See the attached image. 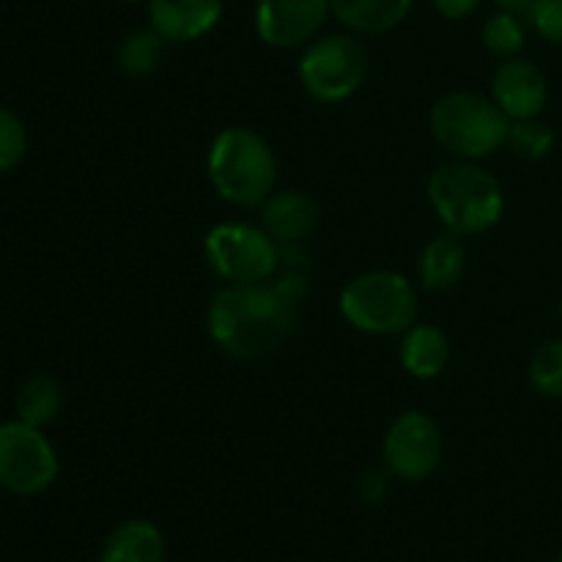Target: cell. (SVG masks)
<instances>
[{
  "mask_svg": "<svg viewBox=\"0 0 562 562\" xmlns=\"http://www.w3.org/2000/svg\"><path fill=\"white\" fill-rule=\"evenodd\" d=\"M329 14V0H256L252 22L267 47L296 49L318 36Z\"/></svg>",
  "mask_w": 562,
  "mask_h": 562,
  "instance_id": "30bf717a",
  "label": "cell"
},
{
  "mask_svg": "<svg viewBox=\"0 0 562 562\" xmlns=\"http://www.w3.org/2000/svg\"><path fill=\"white\" fill-rule=\"evenodd\" d=\"M428 126L450 157L481 162L505 146L510 119L488 93L450 91L434 102Z\"/></svg>",
  "mask_w": 562,
  "mask_h": 562,
  "instance_id": "277c9868",
  "label": "cell"
},
{
  "mask_svg": "<svg viewBox=\"0 0 562 562\" xmlns=\"http://www.w3.org/2000/svg\"><path fill=\"white\" fill-rule=\"evenodd\" d=\"M560 318H562V302H560Z\"/></svg>",
  "mask_w": 562,
  "mask_h": 562,
  "instance_id": "f546056e",
  "label": "cell"
},
{
  "mask_svg": "<svg viewBox=\"0 0 562 562\" xmlns=\"http://www.w3.org/2000/svg\"><path fill=\"white\" fill-rule=\"evenodd\" d=\"M527 44V25L521 20V14L516 11L499 9L497 14H492L483 25V47L494 55V58H516L521 55Z\"/></svg>",
  "mask_w": 562,
  "mask_h": 562,
  "instance_id": "ffe728a7",
  "label": "cell"
},
{
  "mask_svg": "<svg viewBox=\"0 0 562 562\" xmlns=\"http://www.w3.org/2000/svg\"><path fill=\"white\" fill-rule=\"evenodd\" d=\"M467 267V250L461 236L445 234L426 241L417 258V280L426 291H448L461 280Z\"/></svg>",
  "mask_w": 562,
  "mask_h": 562,
  "instance_id": "e0dca14e",
  "label": "cell"
},
{
  "mask_svg": "<svg viewBox=\"0 0 562 562\" xmlns=\"http://www.w3.org/2000/svg\"><path fill=\"white\" fill-rule=\"evenodd\" d=\"M307 296L305 274L285 272L252 285H223L206 311L212 344L234 360H263L289 344Z\"/></svg>",
  "mask_w": 562,
  "mask_h": 562,
  "instance_id": "6da1fadb",
  "label": "cell"
},
{
  "mask_svg": "<svg viewBox=\"0 0 562 562\" xmlns=\"http://www.w3.org/2000/svg\"><path fill=\"white\" fill-rule=\"evenodd\" d=\"M60 461L42 428L22 420L0 423V488L36 497L58 481Z\"/></svg>",
  "mask_w": 562,
  "mask_h": 562,
  "instance_id": "ba28073f",
  "label": "cell"
},
{
  "mask_svg": "<svg viewBox=\"0 0 562 562\" xmlns=\"http://www.w3.org/2000/svg\"><path fill=\"white\" fill-rule=\"evenodd\" d=\"M165 536L154 521H121L104 541L99 562H165Z\"/></svg>",
  "mask_w": 562,
  "mask_h": 562,
  "instance_id": "9a60e30c",
  "label": "cell"
},
{
  "mask_svg": "<svg viewBox=\"0 0 562 562\" xmlns=\"http://www.w3.org/2000/svg\"><path fill=\"white\" fill-rule=\"evenodd\" d=\"M165 53H168V42L154 27H140V31H132L121 38L115 60L126 77L140 80V77L154 75L162 66Z\"/></svg>",
  "mask_w": 562,
  "mask_h": 562,
  "instance_id": "d6986e66",
  "label": "cell"
},
{
  "mask_svg": "<svg viewBox=\"0 0 562 562\" xmlns=\"http://www.w3.org/2000/svg\"><path fill=\"white\" fill-rule=\"evenodd\" d=\"M203 258L225 285H252L278 274L283 247L261 225L231 220L206 231Z\"/></svg>",
  "mask_w": 562,
  "mask_h": 562,
  "instance_id": "52a82bcc",
  "label": "cell"
},
{
  "mask_svg": "<svg viewBox=\"0 0 562 562\" xmlns=\"http://www.w3.org/2000/svg\"><path fill=\"white\" fill-rule=\"evenodd\" d=\"M505 146L510 148L514 157L525 159V162H541L554 148V130L549 124H543L541 119L510 121Z\"/></svg>",
  "mask_w": 562,
  "mask_h": 562,
  "instance_id": "44dd1931",
  "label": "cell"
},
{
  "mask_svg": "<svg viewBox=\"0 0 562 562\" xmlns=\"http://www.w3.org/2000/svg\"><path fill=\"white\" fill-rule=\"evenodd\" d=\"M27 154V132L20 115L0 104V173L14 170Z\"/></svg>",
  "mask_w": 562,
  "mask_h": 562,
  "instance_id": "603a6c76",
  "label": "cell"
},
{
  "mask_svg": "<svg viewBox=\"0 0 562 562\" xmlns=\"http://www.w3.org/2000/svg\"><path fill=\"white\" fill-rule=\"evenodd\" d=\"M398 360L409 376L415 379H437L448 368L450 340L437 324H412L406 333H401Z\"/></svg>",
  "mask_w": 562,
  "mask_h": 562,
  "instance_id": "5bb4252c",
  "label": "cell"
},
{
  "mask_svg": "<svg viewBox=\"0 0 562 562\" xmlns=\"http://www.w3.org/2000/svg\"><path fill=\"white\" fill-rule=\"evenodd\" d=\"M214 192L236 209H258L278 190V154L252 126H225L206 151Z\"/></svg>",
  "mask_w": 562,
  "mask_h": 562,
  "instance_id": "7a4b0ae2",
  "label": "cell"
},
{
  "mask_svg": "<svg viewBox=\"0 0 562 562\" xmlns=\"http://www.w3.org/2000/svg\"><path fill=\"white\" fill-rule=\"evenodd\" d=\"M527 376L536 393L547 398H562V338H552L536 349L530 357Z\"/></svg>",
  "mask_w": 562,
  "mask_h": 562,
  "instance_id": "7402d4cb",
  "label": "cell"
},
{
  "mask_svg": "<svg viewBox=\"0 0 562 562\" xmlns=\"http://www.w3.org/2000/svg\"><path fill=\"white\" fill-rule=\"evenodd\" d=\"M527 22L541 38L562 44V0H532L527 9Z\"/></svg>",
  "mask_w": 562,
  "mask_h": 562,
  "instance_id": "cb8c5ba5",
  "label": "cell"
},
{
  "mask_svg": "<svg viewBox=\"0 0 562 562\" xmlns=\"http://www.w3.org/2000/svg\"><path fill=\"white\" fill-rule=\"evenodd\" d=\"M64 384L53 376H31L20 390H16L14 398V412L16 420L31 423V426L44 428L60 415L64 409Z\"/></svg>",
  "mask_w": 562,
  "mask_h": 562,
  "instance_id": "ac0fdd59",
  "label": "cell"
},
{
  "mask_svg": "<svg viewBox=\"0 0 562 562\" xmlns=\"http://www.w3.org/2000/svg\"><path fill=\"white\" fill-rule=\"evenodd\" d=\"M488 97L510 121L538 119L549 99L547 75L536 60H527L521 55L505 58L494 69Z\"/></svg>",
  "mask_w": 562,
  "mask_h": 562,
  "instance_id": "8fae6325",
  "label": "cell"
},
{
  "mask_svg": "<svg viewBox=\"0 0 562 562\" xmlns=\"http://www.w3.org/2000/svg\"><path fill=\"white\" fill-rule=\"evenodd\" d=\"M258 225L272 236L278 245H302L318 228L322 209L302 190H274L258 206Z\"/></svg>",
  "mask_w": 562,
  "mask_h": 562,
  "instance_id": "4fadbf2b",
  "label": "cell"
},
{
  "mask_svg": "<svg viewBox=\"0 0 562 562\" xmlns=\"http://www.w3.org/2000/svg\"><path fill=\"white\" fill-rule=\"evenodd\" d=\"M445 453L439 423L428 412L409 409L393 420L382 439V467L398 481H426Z\"/></svg>",
  "mask_w": 562,
  "mask_h": 562,
  "instance_id": "9c48e42d",
  "label": "cell"
},
{
  "mask_svg": "<svg viewBox=\"0 0 562 562\" xmlns=\"http://www.w3.org/2000/svg\"><path fill=\"white\" fill-rule=\"evenodd\" d=\"M387 477H393L390 475L387 470H366L360 475V481H357V492H360V499L362 503H379V499L384 497V494H387Z\"/></svg>",
  "mask_w": 562,
  "mask_h": 562,
  "instance_id": "d4e9b609",
  "label": "cell"
},
{
  "mask_svg": "<svg viewBox=\"0 0 562 562\" xmlns=\"http://www.w3.org/2000/svg\"><path fill=\"white\" fill-rule=\"evenodd\" d=\"M481 3L483 0H431V5L445 20H467L481 9Z\"/></svg>",
  "mask_w": 562,
  "mask_h": 562,
  "instance_id": "484cf974",
  "label": "cell"
},
{
  "mask_svg": "<svg viewBox=\"0 0 562 562\" xmlns=\"http://www.w3.org/2000/svg\"><path fill=\"white\" fill-rule=\"evenodd\" d=\"M119 3H137V0H119Z\"/></svg>",
  "mask_w": 562,
  "mask_h": 562,
  "instance_id": "83f0119b",
  "label": "cell"
},
{
  "mask_svg": "<svg viewBox=\"0 0 562 562\" xmlns=\"http://www.w3.org/2000/svg\"><path fill=\"white\" fill-rule=\"evenodd\" d=\"M426 198L442 228L456 236L486 234L505 214L503 184L475 159L439 165L426 181Z\"/></svg>",
  "mask_w": 562,
  "mask_h": 562,
  "instance_id": "3957f363",
  "label": "cell"
},
{
  "mask_svg": "<svg viewBox=\"0 0 562 562\" xmlns=\"http://www.w3.org/2000/svg\"><path fill=\"white\" fill-rule=\"evenodd\" d=\"M558 562H562V552H560V554H558Z\"/></svg>",
  "mask_w": 562,
  "mask_h": 562,
  "instance_id": "f1b7e54d",
  "label": "cell"
},
{
  "mask_svg": "<svg viewBox=\"0 0 562 562\" xmlns=\"http://www.w3.org/2000/svg\"><path fill=\"white\" fill-rule=\"evenodd\" d=\"M368 69L371 58L360 38L351 33H327L302 47L296 77L311 99L338 104L360 91Z\"/></svg>",
  "mask_w": 562,
  "mask_h": 562,
  "instance_id": "8992f818",
  "label": "cell"
},
{
  "mask_svg": "<svg viewBox=\"0 0 562 562\" xmlns=\"http://www.w3.org/2000/svg\"><path fill=\"white\" fill-rule=\"evenodd\" d=\"M499 9L505 11H516V14H527V9L532 5V0H494Z\"/></svg>",
  "mask_w": 562,
  "mask_h": 562,
  "instance_id": "4316f807",
  "label": "cell"
},
{
  "mask_svg": "<svg viewBox=\"0 0 562 562\" xmlns=\"http://www.w3.org/2000/svg\"><path fill=\"white\" fill-rule=\"evenodd\" d=\"M338 311L357 333L401 335L417 322V289L406 274L393 269H371L344 285Z\"/></svg>",
  "mask_w": 562,
  "mask_h": 562,
  "instance_id": "5b68a950",
  "label": "cell"
},
{
  "mask_svg": "<svg viewBox=\"0 0 562 562\" xmlns=\"http://www.w3.org/2000/svg\"><path fill=\"white\" fill-rule=\"evenodd\" d=\"M223 11V0H148V27L168 44L195 42L220 25Z\"/></svg>",
  "mask_w": 562,
  "mask_h": 562,
  "instance_id": "7c38bea8",
  "label": "cell"
},
{
  "mask_svg": "<svg viewBox=\"0 0 562 562\" xmlns=\"http://www.w3.org/2000/svg\"><path fill=\"white\" fill-rule=\"evenodd\" d=\"M415 0H329V11L335 20L351 33L379 36L409 16Z\"/></svg>",
  "mask_w": 562,
  "mask_h": 562,
  "instance_id": "2e32d148",
  "label": "cell"
}]
</instances>
